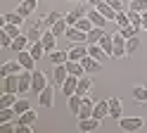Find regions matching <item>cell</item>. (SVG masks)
Wrapping results in <instances>:
<instances>
[{
  "label": "cell",
  "instance_id": "8d00e7d4",
  "mask_svg": "<svg viewBox=\"0 0 147 133\" xmlns=\"http://www.w3.org/2000/svg\"><path fill=\"white\" fill-rule=\"evenodd\" d=\"M126 50H128V55L138 52V50H140V38H138V36H133V38H126Z\"/></svg>",
  "mask_w": 147,
  "mask_h": 133
},
{
  "label": "cell",
  "instance_id": "e575fe53",
  "mask_svg": "<svg viewBox=\"0 0 147 133\" xmlns=\"http://www.w3.org/2000/svg\"><path fill=\"white\" fill-rule=\"evenodd\" d=\"M36 119H38V114H36L33 109H26L24 114H19V121H17V124H31V126H33Z\"/></svg>",
  "mask_w": 147,
  "mask_h": 133
},
{
  "label": "cell",
  "instance_id": "f546056e",
  "mask_svg": "<svg viewBox=\"0 0 147 133\" xmlns=\"http://www.w3.org/2000/svg\"><path fill=\"white\" fill-rule=\"evenodd\" d=\"M97 10H100V12H102V14L109 19V22H114V19H116V10H114L112 5H107V0H102V3L97 5Z\"/></svg>",
  "mask_w": 147,
  "mask_h": 133
},
{
  "label": "cell",
  "instance_id": "f6af8a7d",
  "mask_svg": "<svg viewBox=\"0 0 147 133\" xmlns=\"http://www.w3.org/2000/svg\"><path fill=\"white\" fill-rule=\"evenodd\" d=\"M76 26L81 29V31H86V33H88V31H90V29H93L95 24H93V22H90V19H88V14H86L83 19H78V24H76Z\"/></svg>",
  "mask_w": 147,
  "mask_h": 133
},
{
  "label": "cell",
  "instance_id": "c3c4849f",
  "mask_svg": "<svg viewBox=\"0 0 147 133\" xmlns=\"http://www.w3.org/2000/svg\"><path fill=\"white\" fill-rule=\"evenodd\" d=\"M100 3H102V0H88V5H90V7H97Z\"/></svg>",
  "mask_w": 147,
  "mask_h": 133
},
{
  "label": "cell",
  "instance_id": "d6986e66",
  "mask_svg": "<svg viewBox=\"0 0 147 133\" xmlns=\"http://www.w3.org/2000/svg\"><path fill=\"white\" fill-rule=\"evenodd\" d=\"M40 43L45 45V50H55V48H57V36H55L52 31H50V29H45V31H43V38H40Z\"/></svg>",
  "mask_w": 147,
  "mask_h": 133
},
{
  "label": "cell",
  "instance_id": "5b68a950",
  "mask_svg": "<svg viewBox=\"0 0 147 133\" xmlns=\"http://www.w3.org/2000/svg\"><path fill=\"white\" fill-rule=\"evenodd\" d=\"M31 83H33V71L31 69H24L19 74V95H26L31 90Z\"/></svg>",
  "mask_w": 147,
  "mask_h": 133
},
{
  "label": "cell",
  "instance_id": "2e32d148",
  "mask_svg": "<svg viewBox=\"0 0 147 133\" xmlns=\"http://www.w3.org/2000/svg\"><path fill=\"white\" fill-rule=\"evenodd\" d=\"M81 64H83V69H86V74H97L100 69H102V62H97L95 57H83V60H81Z\"/></svg>",
  "mask_w": 147,
  "mask_h": 133
},
{
  "label": "cell",
  "instance_id": "6da1fadb",
  "mask_svg": "<svg viewBox=\"0 0 147 133\" xmlns=\"http://www.w3.org/2000/svg\"><path fill=\"white\" fill-rule=\"evenodd\" d=\"M145 119L142 117H121L119 119V126H121L126 133H135V131H142L145 128Z\"/></svg>",
  "mask_w": 147,
  "mask_h": 133
},
{
  "label": "cell",
  "instance_id": "9c48e42d",
  "mask_svg": "<svg viewBox=\"0 0 147 133\" xmlns=\"http://www.w3.org/2000/svg\"><path fill=\"white\" fill-rule=\"evenodd\" d=\"M24 19H26V17H22L19 12H17V10H14V12H5L3 17H0V29H3L5 24H17V26H24Z\"/></svg>",
  "mask_w": 147,
  "mask_h": 133
},
{
  "label": "cell",
  "instance_id": "ffe728a7",
  "mask_svg": "<svg viewBox=\"0 0 147 133\" xmlns=\"http://www.w3.org/2000/svg\"><path fill=\"white\" fill-rule=\"evenodd\" d=\"M52 79H55V83H57V86H62L64 81L69 79L67 66H64V64H55V69H52Z\"/></svg>",
  "mask_w": 147,
  "mask_h": 133
},
{
  "label": "cell",
  "instance_id": "277c9868",
  "mask_svg": "<svg viewBox=\"0 0 147 133\" xmlns=\"http://www.w3.org/2000/svg\"><path fill=\"white\" fill-rule=\"evenodd\" d=\"M38 105L40 107H52L55 105V88L52 86H45V88L38 93Z\"/></svg>",
  "mask_w": 147,
  "mask_h": 133
},
{
  "label": "cell",
  "instance_id": "8fae6325",
  "mask_svg": "<svg viewBox=\"0 0 147 133\" xmlns=\"http://www.w3.org/2000/svg\"><path fill=\"white\" fill-rule=\"evenodd\" d=\"M45 86H48V76H45L40 69H33V83H31V90H33V93H40Z\"/></svg>",
  "mask_w": 147,
  "mask_h": 133
},
{
  "label": "cell",
  "instance_id": "8992f818",
  "mask_svg": "<svg viewBox=\"0 0 147 133\" xmlns=\"http://www.w3.org/2000/svg\"><path fill=\"white\" fill-rule=\"evenodd\" d=\"M67 52H69V60H76V62H81L83 57H88V45H86V43H74Z\"/></svg>",
  "mask_w": 147,
  "mask_h": 133
},
{
  "label": "cell",
  "instance_id": "5bb4252c",
  "mask_svg": "<svg viewBox=\"0 0 147 133\" xmlns=\"http://www.w3.org/2000/svg\"><path fill=\"white\" fill-rule=\"evenodd\" d=\"M121 114H123V102L119 100V98H109V117L112 119H121Z\"/></svg>",
  "mask_w": 147,
  "mask_h": 133
},
{
  "label": "cell",
  "instance_id": "d6a6232c",
  "mask_svg": "<svg viewBox=\"0 0 147 133\" xmlns=\"http://www.w3.org/2000/svg\"><path fill=\"white\" fill-rule=\"evenodd\" d=\"M114 24H116L119 29H123V26H128V24H131V17H128V10H119V12H116V19H114Z\"/></svg>",
  "mask_w": 147,
  "mask_h": 133
},
{
  "label": "cell",
  "instance_id": "7dc6e473",
  "mask_svg": "<svg viewBox=\"0 0 147 133\" xmlns=\"http://www.w3.org/2000/svg\"><path fill=\"white\" fill-rule=\"evenodd\" d=\"M142 29L147 31V12H142Z\"/></svg>",
  "mask_w": 147,
  "mask_h": 133
},
{
  "label": "cell",
  "instance_id": "60d3db41",
  "mask_svg": "<svg viewBox=\"0 0 147 133\" xmlns=\"http://www.w3.org/2000/svg\"><path fill=\"white\" fill-rule=\"evenodd\" d=\"M26 109H31V102L26 100V98H19V100L14 102V112H17V114H24Z\"/></svg>",
  "mask_w": 147,
  "mask_h": 133
},
{
  "label": "cell",
  "instance_id": "4dcf8cb0",
  "mask_svg": "<svg viewBox=\"0 0 147 133\" xmlns=\"http://www.w3.org/2000/svg\"><path fill=\"white\" fill-rule=\"evenodd\" d=\"M29 52L36 57V62H38V60H43V55H45V45H43L40 41H36V43L29 45Z\"/></svg>",
  "mask_w": 147,
  "mask_h": 133
},
{
  "label": "cell",
  "instance_id": "ba28073f",
  "mask_svg": "<svg viewBox=\"0 0 147 133\" xmlns=\"http://www.w3.org/2000/svg\"><path fill=\"white\" fill-rule=\"evenodd\" d=\"M100 119H95V117H88V119H78V131L81 133H93V131H97L100 128Z\"/></svg>",
  "mask_w": 147,
  "mask_h": 133
},
{
  "label": "cell",
  "instance_id": "74e56055",
  "mask_svg": "<svg viewBox=\"0 0 147 133\" xmlns=\"http://www.w3.org/2000/svg\"><path fill=\"white\" fill-rule=\"evenodd\" d=\"M67 29H69V24H67V19H64V17H62V19H59V22H57V24H55V26L50 29V31H52L55 36H64V33H67Z\"/></svg>",
  "mask_w": 147,
  "mask_h": 133
},
{
  "label": "cell",
  "instance_id": "4316f807",
  "mask_svg": "<svg viewBox=\"0 0 147 133\" xmlns=\"http://www.w3.org/2000/svg\"><path fill=\"white\" fill-rule=\"evenodd\" d=\"M48 57H50V62H52V64H67L69 52H67V50H50Z\"/></svg>",
  "mask_w": 147,
  "mask_h": 133
},
{
  "label": "cell",
  "instance_id": "83f0119b",
  "mask_svg": "<svg viewBox=\"0 0 147 133\" xmlns=\"http://www.w3.org/2000/svg\"><path fill=\"white\" fill-rule=\"evenodd\" d=\"M81 105H83V98H81L78 93H74V95H69V102H67V107H69V112L76 117L78 114V109H81Z\"/></svg>",
  "mask_w": 147,
  "mask_h": 133
},
{
  "label": "cell",
  "instance_id": "836d02e7",
  "mask_svg": "<svg viewBox=\"0 0 147 133\" xmlns=\"http://www.w3.org/2000/svg\"><path fill=\"white\" fill-rule=\"evenodd\" d=\"M105 36V29H100V26H93L88 31V45H93V43H100V38Z\"/></svg>",
  "mask_w": 147,
  "mask_h": 133
},
{
  "label": "cell",
  "instance_id": "e0dca14e",
  "mask_svg": "<svg viewBox=\"0 0 147 133\" xmlns=\"http://www.w3.org/2000/svg\"><path fill=\"white\" fill-rule=\"evenodd\" d=\"M59 88H62V93L67 95V98H69V95H74V93H76V88H78V76H71V74H69V79L64 81Z\"/></svg>",
  "mask_w": 147,
  "mask_h": 133
},
{
  "label": "cell",
  "instance_id": "7c38bea8",
  "mask_svg": "<svg viewBox=\"0 0 147 133\" xmlns=\"http://www.w3.org/2000/svg\"><path fill=\"white\" fill-rule=\"evenodd\" d=\"M88 19H90V22H93L95 26H100V29H105V26H107V22H109V19H107L102 12H100L97 7H90V10H88Z\"/></svg>",
  "mask_w": 147,
  "mask_h": 133
},
{
  "label": "cell",
  "instance_id": "681fc988",
  "mask_svg": "<svg viewBox=\"0 0 147 133\" xmlns=\"http://www.w3.org/2000/svg\"><path fill=\"white\" fill-rule=\"evenodd\" d=\"M71 3H76V5H78V3H88V0H71Z\"/></svg>",
  "mask_w": 147,
  "mask_h": 133
},
{
  "label": "cell",
  "instance_id": "484cf974",
  "mask_svg": "<svg viewBox=\"0 0 147 133\" xmlns=\"http://www.w3.org/2000/svg\"><path fill=\"white\" fill-rule=\"evenodd\" d=\"M90 88H93V79H90L88 74H86V76H81V79H78V88H76V93L83 98V95L90 93Z\"/></svg>",
  "mask_w": 147,
  "mask_h": 133
},
{
  "label": "cell",
  "instance_id": "52a82bcc",
  "mask_svg": "<svg viewBox=\"0 0 147 133\" xmlns=\"http://www.w3.org/2000/svg\"><path fill=\"white\" fill-rule=\"evenodd\" d=\"M24 71V66L19 64V60H10V62H5L3 66H0V76H12V74H22Z\"/></svg>",
  "mask_w": 147,
  "mask_h": 133
},
{
  "label": "cell",
  "instance_id": "7a4b0ae2",
  "mask_svg": "<svg viewBox=\"0 0 147 133\" xmlns=\"http://www.w3.org/2000/svg\"><path fill=\"white\" fill-rule=\"evenodd\" d=\"M43 31H45V29H43V22H29V24H26V29H24V33L29 36L31 43L40 41V38H43Z\"/></svg>",
  "mask_w": 147,
  "mask_h": 133
},
{
  "label": "cell",
  "instance_id": "ac0fdd59",
  "mask_svg": "<svg viewBox=\"0 0 147 133\" xmlns=\"http://www.w3.org/2000/svg\"><path fill=\"white\" fill-rule=\"evenodd\" d=\"M93 117L102 121L105 117H109V100H102V102H95L93 107Z\"/></svg>",
  "mask_w": 147,
  "mask_h": 133
},
{
  "label": "cell",
  "instance_id": "f1b7e54d",
  "mask_svg": "<svg viewBox=\"0 0 147 133\" xmlns=\"http://www.w3.org/2000/svg\"><path fill=\"white\" fill-rule=\"evenodd\" d=\"M88 55H90V57H95L97 62H105L107 57H109V55L102 50V48H100V43H93V45H88Z\"/></svg>",
  "mask_w": 147,
  "mask_h": 133
},
{
  "label": "cell",
  "instance_id": "bcb514c9",
  "mask_svg": "<svg viewBox=\"0 0 147 133\" xmlns=\"http://www.w3.org/2000/svg\"><path fill=\"white\" fill-rule=\"evenodd\" d=\"M107 5H112L116 12H119V10H123V3H121V0H107Z\"/></svg>",
  "mask_w": 147,
  "mask_h": 133
},
{
  "label": "cell",
  "instance_id": "b9f144b4",
  "mask_svg": "<svg viewBox=\"0 0 147 133\" xmlns=\"http://www.w3.org/2000/svg\"><path fill=\"white\" fill-rule=\"evenodd\" d=\"M3 31H5V33H10L12 38H17V36H22V33H24V31H22V26H17V24H5V26H3Z\"/></svg>",
  "mask_w": 147,
  "mask_h": 133
},
{
  "label": "cell",
  "instance_id": "603a6c76",
  "mask_svg": "<svg viewBox=\"0 0 147 133\" xmlns=\"http://www.w3.org/2000/svg\"><path fill=\"white\" fill-rule=\"evenodd\" d=\"M19 64L24 66V69H31V71H33V69H36V57H33L29 50H22V52H19Z\"/></svg>",
  "mask_w": 147,
  "mask_h": 133
},
{
  "label": "cell",
  "instance_id": "3957f363",
  "mask_svg": "<svg viewBox=\"0 0 147 133\" xmlns=\"http://www.w3.org/2000/svg\"><path fill=\"white\" fill-rule=\"evenodd\" d=\"M114 60H123V57H128V50H126V38L121 33H114V52H112Z\"/></svg>",
  "mask_w": 147,
  "mask_h": 133
},
{
  "label": "cell",
  "instance_id": "ab89813d",
  "mask_svg": "<svg viewBox=\"0 0 147 133\" xmlns=\"http://www.w3.org/2000/svg\"><path fill=\"white\" fill-rule=\"evenodd\" d=\"M128 10H133V12H147V0H131V5H128Z\"/></svg>",
  "mask_w": 147,
  "mask_h": 133
},
{
  "label": "cell",
  "instance_id": "4fadbf2b",
  "mask_svg": "<svg viewBox=\"0 0 147 133\" xmlns=\"http://www.w3.org/2000/svg\"><path fill=\"white\" fill-rule=\"evenodd\" d=\"M93 107H95V102L88 98V95H83V105H81V109L76 114V119H88V117H93Z\"/></svg>",
  "mask_w": 147,
  "mask_h": 133
},
{
  "label": "cell",
  "instance_id": "9a60e30c",
  "mask_svg": "<svg viewBox=\"0 0 147 133\" xmlns=\"http://www.w3.org/2000/svg\"><path fill=\"white\" fill-rule=\"evenodd\" d=\"M36 7H38V0H22L19 7H17V12H19L22 17H31L36 12Z\"/></svg>",
  "mask_w": 147,
  "mask_h": 133
},
{
  "label": "cell",
  "instance_id": "30bf717a",
  "mask_svg": "<svg viewBox=\"0 0 147 133\" xmlns=\"http://www.w3.org/2000/svg\"><path fill=\"white\" fill-rule=\"evenodd\" d=\"M64 36H67L71 43H88V33H86V31H81L78 26H69Z\"/></svg>",
  "mask_w": 147,
  "mask_h": 133
},
{
  "label": "cell",
  "instance_id": "7402d4cb",
  "mask_svg": "<svg viewBox=\"0 0 147 133\" xmlns=\"http://www.w3.org/2000/svg\"><path fill=\"white\" fill-rule=\"evenodd\" d=\"M64 66H67V71H69L71 76H78V79H81V76H86L83 64H81V62H76V60H67V64H64Z\"/></svg>",
  "mask_w": 147,
  "mask_h": 133
},
{
  "label": "cell",
  "instance_id": "cb8c5ba5",
  "mask_svg": "<svg viewBox=\"0 0 147 133\" xmlns=\"http://www.w3.org/2000/svg\"><path fill=\"white\" fill-rule=\"evenodd\" d=\"M29 45H31L29 36H26V33H22V36H17L14 41H12V48H10V50H17V52H22V50H29Z\"/></svg>",
  "mask_w": 147,
  "mask_h": 133
},
{
  "label": "cell",
  "instance_id": "d4e9b609",
  "mask_svg": "<svg viewBox=\"0 0 147 133\" xmlns=\"http://www.w3.org/2000/svg\"><path fill=\"white\" fill-rule=\"evenodd\" d=\"M100 48L112 57V52H114V33H107V31H105V36L100 38Z\"/></svg>",
  "mask_w": 147,
  "mask_h": 133
},
{
  "label": "cell",
  "instance_id": "f35d334b",
  "mask_svg": "<svg viewBox=\"0 0 147 133\" xmlns=\"http://www.w3.org/2000/svg\"><path fill=\"white\" fill-rule=\"evenodd\" d=\"M14 107H0V124H5V121H12L14 119Z\"/></svg>",
  "mask_w": 147,
  "mask_h": 133
},
{
  "label": "cell",
  "instance_id": "1f68e13d",
  "mask_svg": "<svg viewBox=\"0 0 147 133\" xmlns=\"http://www.w3.org/2000/svg\"><path fill=\"white\" fill-rule=\"evenodd\" d=\"M133 100L135 102H147V86H133Z\"/></svg>",
  "mask_w": 147,
  "mask_h": 133
},
{
  "label": "cell",
  "instance_id": "ee69618b",
  "mask_svg": "<svg viewBox=\"0 0 147 133\" xmlns=\"http://www.w3.org/2000/svg\"><path fill=\"white\" fill-rule=\"evenodd\" d=\"M12 41H14V38H12L10 33H5L3 29H0V45H3V48H7V50H10V48H12Z\"/></svg>",
  "mask_w": 147,
  "mask_h": 133
},
{
  "label": "cell",
  "instance_id": "d590c367",
  "mask_svg": "<svg viewBox=\"0 0 147 133\" xmlns=\"http://www.w3.org/2000/svg\"><path fill=\"white\" fill-rule=\"evenodd\" d=\"M17 100H19V98H17V93H3V98H0V107H14Z\"/></svg>",
  "mask_w": 147,
  "mask_h": 133
},
{
  "label": "cell",
  "instance_id": "7bdbcfd3",
  "mask_svg": "<svg viewBox=\"0 0 147 133\" xmlns=\"http://www.w3.org/2000/svg\"><path fill=\"white\" fill-rule=\"evenodd\" d=\"M138 31H140V29H135L133 24H128V26H123V29H119V33H121L123 38H133V36H138Z\"/></svg>",
  "mask_w": 147,
  "mask_h": 133
},
{
  "label": "cell",
  "instance_id": "44dd1931",
  "mask_svg": "<svg viewBox=\"0 0 147 133\" xmlns=\"http://www.w3.org/2000/svg\"><path fill=\"white\" fill-rule=\"evenodd\" d=\"M62 17H64V14H62V12H57V10H52V12H48V14H45V17L40 19V22H43V29H52V26L57 24Z\"/></svg>",
  "mask_w": 147,
  "mask_h": 133
}]
</instances>
